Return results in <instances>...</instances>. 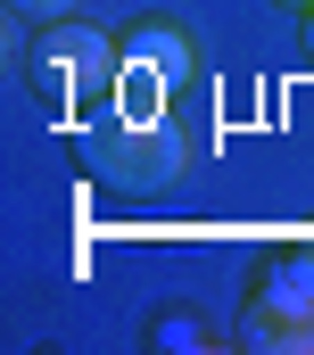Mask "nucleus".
<instances>
[{
	"label": "nucleus",
	"mask_w": 314,
	"mask_h": 355,
	"mask_svg": "<svg viewBox=\"0 0 314 355\" xmlns=\"http://www.w3.org/2000/svg\"><path fill=\"white\" fill-rule=\"evenodd\" d=\"M75 149H83V174L108 182V190H157V182L182 174V132L165 116H141V107L75 116Z\"/></svg>",
	"instance_id": "f257e3e1"
},
{
	"label": "nucleus",
	"mask_w": 314,
	"mask_h": 355,
	"mask_svg": "<svg viewBox=\"0 0 314 355\" xmlns=\"http://www.w3.org/2000/svg\"><path fill=\"white\" fill-rule=\"evenodd\" d=\"M33 91H42L58 116H91V107H108V99L124 91V50H116L108 33H91L83 17L42 25V42H33Z\"/></svg>",
	"instance_id": "f03ea898"
},
{
	"label": "nucleus",
	"mask_w": 314,
	"mask_h": 355,
	"mask_svg": "<svg viewBox=\"0 0 314 355\" xmlns=\"http://www.w3.org/2000/svg\"><path fill=\"white\" fill-rule=\"evenodd\" d=\"M240 347H256V355H314V265L298 248H281L273 272L248 289Z\"/></svg>",
	"instance_id": "7ed1b4c3"
},
{
	"label": "nucleus",
	"mask_w": 314,
	"mask_h": 355,
	"mask_svg": "<svg viewBox=\"0 0 314 355\" xmlns=\"http://www.w3.org/2000/svg\"><path fill=\"white\" fill-rule=\"evenodd\" d=\"M116 50H124V83H149V91H182L190 83V42L165 25V17H141V25H124L116 33Z\"/></svg>",
	"instance_id": "20e7f679"
},
{
	"label": "nucleus",
	"mask_w": 314,
	"mask_h": 355,
	"mask_svg": "<svg viewBox=\"0 0 314 355\" xmlns=\"http://www.w3.org/2000/svg\"><path fill=\"white\" fill-rule=\"evenodd\" d=\"M8 17H17V25H67L75 0H8Z\"/></svg>",
	"instance_id": "39448f33"
},
{
	"label": "nucleus",
	"mask_w": 314,
	"mask_h": 355,
	"mask_svg": "<svg viewBox=\"0 0 314 355\" xmlns=\"http://www.w3.org/2000/svg\"><path fill=\"white\" fill-rule=\"evenodd\" d=\"M157 347H199V331H190V314H165V331H157Z\"/></svg>",
	"instance_id": "423d86ee"
},
{
	"label": "nucleus",
	"mask_w": 314,
	"mask_h": 355,
	"mask_svg": "<svg viewBox=\"0 0 314 355\" xmlns=\"http://www.w3.org/2000/svg\"><path fill=\"white\" fill-rule=\"evenodd\" d=\"M298 50H306V67H314V8H298Z\"/></svg>",
	"instance_id": "0eeeda50"
},
{
	"label": "nucleus",
	"mask_w": 314,
	"mask_h": 355,
	"mask_svg": "<svg viewBox=\"0 0 314 355\" xmlns=\"http://www.w3.org/2000/svg\"><path fill=\"white\" fill-rule=\"evenodd\" d=\"M290 248H298V257H306V265H314V240H290Z\"/></svg>",
	"instance_id": "6e6552de"
},
{
	"label": "nucleus",
	"mask_w": 314,
	"mask_h": 355,
	"mask_svg": "<svg viewBox=\"0 0 314 355\" xmlns=\"http://www.w3.org/2000/svg\"><path fill=\"white\" fill-rule=\"evenodd\" d=\"M281 8H314V0H281Z\"/></svg>",
	"instance_id": "1a4fd4ad"
}]
</instances>
